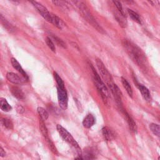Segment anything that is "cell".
Wrapping results in <instances>:
<instances>
[{
    "label": "cell",
    "instance_id": "836d02e7",
    "mask_svg": "<svg viewBox=\"0 0 160 160\" xmlns=\"http://www.w3.org/2000/svg\"><path fill=\"white\" fill-rule=\"evenodd\" d=\"M158 160H160V156L158 157Z\"/></svg>",
    "mask_w": 160,
    "mask_h": 160
},
{
    "label": "cell",
    "instance_id": "e0dca14e",
    "mask_svg": "<svg viewBox=\"0 0 160 160\" xmlns=\"http://www.w3.org/2000/svg\"><path fill=\"white\" fill-rule=\"evenodd\" d=\"M83 160H92L95 158V153L92 148H88L84 150L83 156L82 157Z\"/></svg>",
    "mask_w": 160,
    "mask_h": 160
},
{
    "label": "cell",
    "instance_id": "6da1fadb",
    "mask_svg": "<svg viewBox=\"0 0 160 160\" xmlns=\"http://www.w3.org/2000/svg\"><path fill=\"white\" fill-rule=\"evenodd\" d=\"M122 46L131 59L141 68L145 70L148 67V62L144 53L134 43L128 39L122 41Z\"/></svg>",
    "mask_w": 160,
    "mask_h": 160
},
{
    "label": "cell",
    "instance_id": "9a60e30c",
    "mask_svg": "<svg viewBox=\"0 0 160 160\" xmlns=\"http://www.w3.org/2000/svg\"><path fill=\"white\" fill-rule=\"evenodd\" d=\"M102 132L104 139L106 141H111L115 137L114 132L108 127H104L102 129Z\"/></svg>",
    "mask_w": 160,
    "mask_h": 160
},
{
    "label": "cell",
    "instance_id": "52a82bcc",
    "mask_svg": "<svg viewBox=\"0 0 160 160\" xmlns=\"http://www.w3.org/2000/svg\"><path fill=\"white\" fill-rule=\"evenodd\" d=\"M58 98L60 107L63 109H66L68 108V94L64 88L58 87Z\"/></svg>",
    "mask_w": 160,
    "mask_h": 160
},
{
    "label": "cell",
    "instance_id": "4dcf8cb0",
    "mask_svg": "<svg viewBox=\"0 0 160 160\" xmlns=\"http://www.w3.org/2000/svg\"><path fill=\"white\" fill-rule=\"evenodd\" d=\"M52 3L54 4L55 5L61 7V8H64L65 9L68 8V6L66 4L67 2L66 1H53Z\"/></svg>",
    "mask_w": 160,
    "mask_h": 160
},
{
    "label": "cell",
    "instance_id": "277c9868",
    "mask_svg": "<svg viewBox=\"0 0 160 160\" xmlns=\"http://www.w3.org/2000/svg\"><path fill=\"white\" fill-rule=\"evenodd\" d=\"M96 62L102 78H103L106 84L108 86L109 88L111 90V89L113 88L114 86L115 85V83L113 81V79L111 74L109 72L108 70L107 69V68H106L104 63L101 61V59H97Z\"/></svg>",
    "mask_w": 160,
    "mask_h": 160
},
{
    "label": "cell",
    "instance_id": "cb8c5ba5",
    "mask_svg": "<svg viewBox=\"0 0 160 160\" xmlns=\"http://www.w3.org/2000/svg\"><path fill=\"white\" fill-rule=\"evenodd\" d=\"M39 128L41 130V133L42 134V135L44 136V137H45V138L48 139V130L47 128L44 124V121L40 118L39 120Z\"/></svg>",
    "mask_w": 160,
    "mask_h": 160
},
{
    "label": "cell",
    "instance_id": "44dd1931",
    "mask_svg": "<svg viewBox=\"0 0 160 160\" xmlns=\"http://www.w3.org/2000/svg\"><path fill=\"white\" fill-rule=\"evenodd\" d=\"M149 128L152 132L160 139V125L155 123H151L149 125Z\"/></svg>",
    "mask_w": 160,
    "mask_h": 160
},
{
    "label": "cell",
    "instance_id": "83f0119b",
    "mask_svg": "<svg viewBox=\"0 0 160 160\" xmlns=\"http://www.w3.org/2000/svg\"><path fill=\"white\" fill-rule=\"evenodd\" d=\"M45 41H46V44L48 45V46L50 48V49L53 51V52H56V48H55V45L53 43V42L51 41V38H49V37H46V39H45Z\"/></svg>",
    "mask_w": 160,
    "mask_h": 160
},
{
    "label": "cell",
    "instance_id": "5b68a950",
    "mask_svg": "<svg viewBox=\"0 0 160 160\" xmlns=\"http://www.w3.org/2000/svg\"><path fill=\"white\" fill-rule=\"evenodd\" d=\"M56 128H57V130H58V132L59 133L60 136L62 138V139L65 141L68 142L69 144H70L71 145L74 146L75 148L79 149V146L78 142H76V141L74 139V138L72 136V135L65 128H64L61 125H59V124L57 125Z\"/></svg>",
    "mask_w": 160,
    "mask_h": 160
},
{
    "label": "cell",
    "instance_id": "7a4b0ae2",
    "mask_svg": "<svg viewBox=\"0 0 160 160\" xmlns=\"http://www.w3.org/2000/svg\"><path fill=\"white\" fill-rule=\"evenodd\" d=\"M73 2L76 5V6L79 8V10L82 15V16L88 21L92 26H93L98 31L101 33L104 34L105 32L102 28L98 23L96 21L92 14L89 12L88 8L86 6V4L82 1H73Z\"/></svg>",
    "mask_w": 160,
    "mask_h": 160
},
{
    "label": "cell",
    "instance_id": "30bf717a",
    "mask_svg": "<svg viewBox=\"0 0 160 160\" xmlns=\"http://www.w3.org/2000/svg\"><path fill=\"white\" fill-rule=\"evenodd\" d=\"M51 23L59 29H62L66 27V24L64 22L54 14H51Z\"/></svg>",
    "mask_w": 160,
    "mask_h": 160
},
{
    "label": "cell",
    "instance_id": "d4e9b609",
    "mask_svg": "<svg viewBox=\"0 0 160 160\" xmlns=\"http://www.w3.org/2000/svg\"><path fill=\"white\" fill-rule=\"evenodd\" d=\"M54 77L56 80V82L58 84V87L61 88H64V83L61 79V78L58 74L57 72H54Z\"/></svg>",
    "mask_w": 160,
    "mask_h": 160
},
{
    "label": "cell",
    "instance_id": "ac0fdd59",
    "mask_svg": "<svg viewBox=\"0 0 160 160\" xmlns=\"http://www.w3.org/2000/svg\"><path fill=\"white\" fill-rule=\"evenodd\" d=\"M121 82H122L123 87L126 89V91L128 92V94H129V96L131 98H132V88H131L130 84L129 83V82L123 77H121Z\"/></svg>",
    "mask_w": 160,
    "mask_h": 160
},
{
    "label": "cell",
    "instance_id": "f1b7e54d",
    "mask_svg": "<svg viewBox=\"0 0 160 160\" xmlns=\"http://www.w3.org/2000/svg\"><path fill=\"white\" fill-rule=\"evenodd\" d=\"M112 2L114 4V5H115V6L116 7V8L118 9V11H119L121 14H122L123 16H125V14H124V11H123V9H122V6L121 2H120L119 1H113Z\"/></svg>",
    "mask_w": 160,
    "mask_h": 160
},
{
    "label": "cell",
    "instance_id": "d6a6232c",
    "mask_svg": "<svg viewBox=\"0 0 160 160\" xmlns=\"http://www.w3.org/2000/svg\"><path fill=\"white\" fill-rule=\"evenodd\" d=\"M75 160H83V159H82V157H81V156L79 157V156H78V157L76 158Z\"/></svg>",
    "mask_w": 160,
    "mask_h": 160
},
{
    "label": "cell",
    "instance_id": "484cf974",
    "mask_svg": "<svg viewBox=\"0 0 160 160\" xmlns=\"http://www.w3.org/2000/svg\"><path fill=\"white\" fill-rule=\"evenodd\" d=\"M1 123L6 128L8 129H12L13 128V124L12 121L7 118H3L1 120Z\"/></svg>",
    "mask_w": 160,
    "mask_h": 160
},
{
    "label": "cell",
    "instance_id": "9c48e42d",
    "mask_svg": "<svg viewBox=\"0 0 160 160\" xmlns=\"http://www.w3.org/2000/svg\"><path fill=\"white\" fill-rule=\"evenodd\" d=\"M136 86L139 88L143 98L148 102L151 101V94H150V92H149L148 89L146 86H144V85H142L141 84H139V83H137Z\"/></svg>",
    "mask_w": 160,
    "mask_h": 160
},
{
    "label": "cell",
    "instance_id": "2e32d148",
    "mask_svg": "<svg viewBox=\"0 0 160 160\" xmlns=\"http://www.w3.org/2000/svg\"><path fill=\"white\" fill-rule=\"evenodd\" d=\"M114 17H115L116 21L118 22V23L122 28H126L127 21L126 19V16H123L118 11V12H115Z\"/></svg>",
    "mask_w": 160,
    "mask_h": 160
},
{
    "label": "cell",
    "instance_id": "4fadbf2b",
    "mask_svg": "<svg viewBox=\"0 0 160 160\" xmlns=\"http://www.w3.org/2000/svg\"><path fill=\"white\" fill-rule=\"evenodd\" d=\"M95 122V118L93 115L89 114H88L82 121V125L86 128H91Z\"/></svg>",
    "mask_w": 160,
    "mask_h": 160
},
{
    "label": "cell",
    "instance_id": "8fae6325",
    "mask_svg": "<svg viewBox=\"0 0 160 160\" xmlns=\"http://www.w3.org/2000/svg\"><path fill=\"white\" fill-rule=\"evenodd\" d=\"M123 112H124V117H125V118L126 119V121L128 124L129 129L133 132H136V131H137V126H136V124L134 122V119L132 118V117L128 112H126L124 111Z\"/></svg>",
    "mask_w": 160,
    "mask_h": 160
},
{
    "label": "cell",
    "instance_id": "ffe728a7",
    "mask_svg": "<svg viewBox=\"0 0 160 160\" xmlns=\"http://www.w3.org/2000/svg\"><path fill=\"white\" fill-rule=\"evenodd\" d=\"M0 18H1V22L2 24V26L8 31H14V28L13 27V26L9 23L3 16L2 14L0 15Z\"/></svg>",
    "mask_w": 160,
    "mask_h": 160
},
{
    "label": "cell",
    "instance_id": "ba28073f",
    "mask_svg": "<svg viewBox=\"0 0 160 160\" xmlns=\"http://www.w3.org/2000/svg\"><path fill=\"white\" fill-rule=\"evenodd\" d=\"M6 78L9 82L14 84H21L28 81L24 77H21L18 74L12 72H8L6 74Z\"/></svg>",
    "mask_w": 160,
    "mask_h": 160
},
{
    "label": "cell",
    "instance_id": "8992f818",
    "mask_svg": "<svg viewBox=\"0 0 160 160\" xmlns=\"http://www.w3.org/2000/svg\"><path fill=\"white\" fill-rule=\"evenodd\" d=\"M30 2L36 8V9L38 10L39 14L42 16V17L45 20L51 23V13H50L48 11L47 8L44 7L43 5H42L41 4H40L39 2H38L35 1H32Z\"/></svg>",
    "mask_w": 160,
    "mask_h": 160
},
{
    "label": "cell",
    "instance_id": "603a6c76",
    "mask_svg": "<svg viewBox=\"0 0 160 160\" xmlns=\"http://www.w3.org/2000/svg\"><path fill=\"white\" fill-rule=\"evenodd\" d=\"M38 112L40 116V118L42 119L43 121L46 120L48 118L49 114L47 112V111L45 110L43 108H42V107L38 108Z\"/></svg>",
    "mask_w": 160,
    "mask_h": 160
},
{
    "label": "cell",
    "instance_id": "d6986e66",
    "mask_svg": "<svg viewBox=\"0 0 160 160\" xmlns=\"http://www.w3.org/2000/svg\"><path fill=\"white\" fill-rule=\"evenodd\" d=\"M0 107L1 110L5 112L10 111L12 109V107L9 104L6 99L1 98L0 101Z\"/></svg>",
    "mask_w": 160,
    "mask_h": 160
},
{
    "label": "cell",
    "instance_id": "7402d4cb",
    "mask_svg": "<svg viewBox=\"0 0 160 160\" xmlns=\"http://www.w3.org/2000/svg\"><path fill=\"white\" fill-rule=\"evenodd\" d=\"M128 12L130 16V18L134 21H136V22H138V24H141V19L139 16V14L138 13H136V12H134V11L130 9H128Z\"/></svg>",
    "mask_w": 160,
    "mask_h": 160
},
{
    "label": "cell",
    "instance_id": "7c38bea8",
    "mask_svg": "<svg viewBox=\"0 0 160 160\" xmlns=\"http://www.w3.org/2000/svg\"><path fill=\"white\" fill-rule=\"evenodd\" d=\"M11 64L13 66V68L14 69H16L19 72H20V74H21V75H22V77H24V78H26L27 80L29 79V78H28V76L27 75V74L26 73V72L24 71V69L22 68L21 66L20 65V64L19 63V62L14 58H11Z\"/></svg>",
    "mask_w": 160,
    "mask_h": 160
},
{
    "label": "cell",
    "instance_id": "3957f363",
    "mask_svg": "<svg viewBox=\"0 0 160 160\" xmlns=\"http://www.w3.org/2000/svg\"><path fill=\"white\" fill-rule=\"evenodd\" d=\"M89 66L92 71V79L94 81V84H95L98 91H99L104 103L106 104H108V98L109 97V91H108L107 87L106 86V85L104 84V83L101 80L99 75L98 74L97 71L95 70L93 66L91 64H89Z\"/></svg>",
    "mask_w": 160,
    "mask_h": 160
},
{
    "label": "cell",
    "instance_id": "f546056e",
    "mask_svg": "<svg viewBox=\"0 0 160 160\" xmlns=\"http://www.w3.org/2000/svg\"><path fill=\"white\" fill-rule=\"evenodd\" d=\"M47 141H48V142L49 146L50 149H51L52 152L54 154H58V150H57V149H56V146H54V143L51 141V139H49V138H48V139H47Z\"/></svg>",
    "mask_w": 160,
    "mask_h": 160
},
{
    "label": "cell",
    "instance_id": "4316f807",
    "mask_svg": "<svg viewBox=\"0 0 160 160\" xmlns=\"http://www.w3.org/2000/svg\"><path fill=\"white\" fill-rule=\"evenodd\" d=\"M51 37L53 38L54 41L59 46H61L63 48H66V43H65L61 39H60L59 38H58V36H56L54 35V34H51Z\"/></svg>",
    "mask_w": 160,
    "mask_h": 160
},
{
    "label": "cell",
    "instance_id": "1f68e13d",
    "mask_svg": "<svg viewBox=\"0 0 160 160\" xmlns=\"http://www.w3.org/2000/svg\"><path fill=\"white\" fill-rule=\"evenodd\" d=\"M0 152H1V157H4L6 156V152L4 151V149H2V148H0Z\"/></svg>",
    "mask_w": 160,
    "mask_h": 160
},
{
    "label": "cell",
    "instance_id": "5bb4252c",
    "mask_svg": "<svg viewBox=\"0 0 160 160\" xmlns=\"http://www.w3.org/2000/svg\"><path fill=\"white\" fill-rule=\"evenodd\" d=\"M10 91L16 98L18 99H23L24 98V94L22 92V91L17 86H11L10 88Z\"/></svg>",
    "mask_w": 160,
    "mask_h": 160
}]
</instances>
